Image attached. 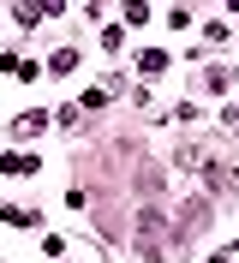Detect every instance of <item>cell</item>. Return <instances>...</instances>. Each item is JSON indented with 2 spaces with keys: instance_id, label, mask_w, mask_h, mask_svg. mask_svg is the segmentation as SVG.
<instances>
[{
  "instance_id": "1",
  "label": "cell",
  "mask_w": 239,
  "mask_h": 263,
  "mask_svg": "<svg viewBox=\"0 0 239 263\" xmlns=\"http://www.w3.org/2000/svg\"><path fill=\"white\" fill-rule=\"evenodd\" d=\"M161 210H138V257L143 263H161Z\"/></svg>"
},
{
  "instance_id": "2",
  "label": "cell",
  "mask_w": 239,
  "mask_h": 263,
  "mask_svg": "<svg viewBox=\"0 0 239 263\" xmlns=\"http://www.w3.org/2000/svg\"><path fill=\"white\" fill-rule=\"evenodd\" d=\"M204 180H209V185H227V192H239V162H204Z\"/></svg>"
},
{
  "instance_id": "3",
  "label": "cell",
  "mask_w": 239,
  "mask_h": 263,
  "mask_svg": "<svg viewBox=\"0 0 239 263\" xmlns=\"http://www.w3.org/2000/svg\"><path fill=\"white\" fill-rule=\"evenodd\" d=\"M0 221H6V228H36V221H42V210H24V203H0Z\"/></svg>"
},
{
  "instance_id": "4",
  "label": "cell",
  "mask_w": 239,
  "mask_h": 263,
  "mask_svg": "<svg viewBox=\"0 0 239 263\" xmlns=\"http://www.w3.org/2000/svg\"><path fill=\"white\" fill-rule=\"evenodd\" d=\"M0 72H12V78H24V84H30L36 72H42V66H30L24 54H0Z\"/></svg>"
},
{
  "instance_id": "5",
  "label": "cell",
  "mask_w": 239,
  "mask_h": 263,
  "mask_svg": "<svg viewBox=\"0 0 239 263\" xmlns=\"http://www.w3.org/2000/svg\"><path fill=\"white\" fill-rule=\"evenodd\" d=\"M0 174H36V156H24V149H6V156H0Z\"/></svg>"
},
{
  "instance_id": "6",
  "label": "cell",
  "mask_w": 239,
  "mask_h": 263,
  "mask_svg": "<svg viewBox=\"0 0 239 263\" xmlns=\"http://www.w3.org/2000/svg\"><path fill=\"white\" fill-rule=\"evenodd\" d=\"M138 72H143V78H161V72H168V54H161V48H143L138 54Z\"/></svg>"
},
{
  "instance_id": "7",
  "label": "cell",
  "mask_w": 239,
  "mask_h": 263,
  "mask_svg": "<svg viewBox=\"0 0 239 263\" xmlns=\"http://www.w3.org/2000/svg\"><path fill=\"white\" fill-rule=\"evenodd\" d=\"M6 18H18V24L30 30V24H42V6H36V0H18V6H12V12H6Z\"/></svg>"
},
{
  "instance_id": "8",
  "label": "cell",
  "mask_w": 239,
  "mask_h": 263,
  "mask_svg": "<svg viewBox=\"0 0 239 263\" xmlns=\"http://www.w3.org/2000/svg\"><path fill=\"white\" fill-rule=\"evenodd\" d=\"M204 84L215 90V96H227V90H233V72H227V66H209V72H204Z\"/></svg>"
},
{
  "instance_id": "9",
  "label": "cell",
  "mask_w": 239,
  "mask_h": 263,
  "mask_svg": "<svg viewBox=\"0 0 239 263\" xmlns=\"http://www.w3.org/2000/svg\"><path fill=\"white\" fill-rule=\"evenodd\" d=\"M48 72H60V78H72V72H78V48H60L54 60H48Z\"/></svg>"
},
{
  "instance_id": "10",
  "label": "cell",
  "mask_w": 239,
  "mask_h": 263,
  "mask_svg": "<svg viewBox=\"0 0 239 263\" xmlns=\"http://www.w3.org/2000/svg\"><path fill=\"white\" fill-rule=\"evenodd\" d=\"M42 126H48V114H42V108H36V114H18V138H24V144H30Z\"/></svg>"
},
{
  "instance_id": "11",
  "label": "cell",
  "mask_w": 239,
  "mask_h": 263,
  "mask_svg": "<svg viewBox=\"0 0 239 263\" xmlns=\"http://www.w3.org/2000/svg\"><path fill=\"white\" fill-rule=\"evenodd\" d=\"M84 114H96V108H108V90H84V102H78Z\"/></svg>"
},
{
  "instance_id": "12",
  "label": "cell",
  "mask_w": 239,
  "mask_h": 263,
  "mask_svg": "<svg viewBox=\"0 0 239 263\" xmlns=\"http://www.w3.org/2000/svg\"><path fill=\"white\" fill-rule=\"evenodd\" d=\"M174 162H179V167H204V149H197V144H186V149L174 156Z\"/></svg>"
},
{
  "instance_id": "13",
  "label": "cell",
  "mask_w": 239,
  "mask_h": 263,
  "mask_svg": "<svg viewBox=\"0 0 239 263\" xmlns=\"http://www.w3.org/2000/svg\"><path fill=\"white\" fill-rule=\"evenodd\" d=\"M233 138H239V120H233Z\"/></svg>"
}]
</instances>
